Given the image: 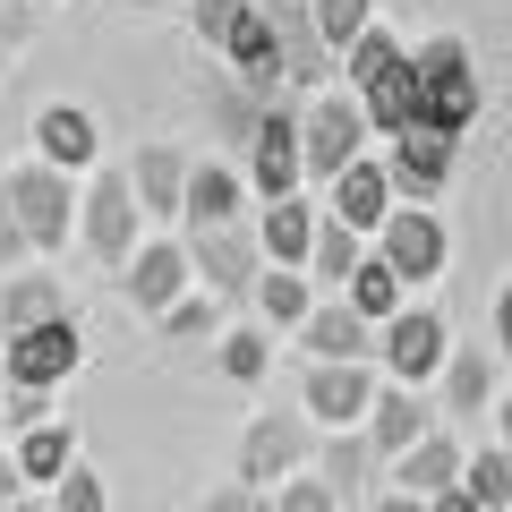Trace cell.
<instances>
[{
  "label": "cell",
  "instance_id": "ba28073f",
  "mask_svg": "<svg viewBox=\"0 0 512 512\" xmlns=\"http://www.w3.org/2000/svg\"><path fill=\"white\" fill-rule=\"evenodd\" d=\"M444 256H453V239H444V222L427 214V205H393V214L376 222V265L402 291H419V282L444 274Z\"/></svg>",
  "mask_w": 512,
  "mask_h": 512
},
{
  "label": "cell",
  "instance_id": "44dd1931",
  "mask_svg": "<svg viewBox=\"0 0 512 512\" xmlns=\"http://www.w3.org/2000/svg\"><path fill=\"white\" fill-rule=\"evenodd\" d=\"M128 188H137V214H146V222H180L188 154H180V146H137V163H128Z\"/></svg>",
  "mask_w": 512,
  "mask_h": 512
},
{
  "label": "cell",
  "instance_id": "ab89813d",
  "mask_svg": "<svg viewBox=\"0 0 512 512\" xmlns=\"http://www.w3.org/2000/svg\"><path fill=\"white\" fill-rule=\"evenodd\" d=\"M495 342H504V359H512V282H504V299H495Z\"/></svg>",
  "mask_w": 512,
  "mask_h": 512
},
{
  "label": "cell",
  "instance_id": "f35d334b",
  "mask_svg": "<svg viewBox=\"0 0 512 512\" xmlns=\"http://www.w3.org/2000/svg\"><path fill=\"white\" fill-rule=\"evenodd\" d=\"M18 495H26V478H18V461H9V444H0V512L18 504Z\"/></svg>",
  "mask_w": 512,
  "mask_h": 512
},
{
  "label": "cell",
  "instance_id": "d590c367",
  "mask_svg": "<svg viewBox=\"0 0 512 512\" xmlns=\"http://www.w3.org/2000/svg\"><path fill=\"white\" fill-rule=\"evenodd\" d=\"M197 512H265V495L239 487V478H222V487H205V495H197Z\"/></svg>",
  "mask_w": 512,
  "mask_h": 512
},
{
  "label": "cell",
  "instance_id": "d6986e66",
  "mask_svg": "<svg viewBox=\"0 0 512 512\" xmlns=\"http://www.w3.org/2000/svg\"><path fill=\"white\" fill-rule=\"evenodd\" d=\"M299 350L308 359H333V367H376V325L350 316L342 299H316L308 325H299Z\"/></svg>",
  "mask_w": 512,
  "mask_h": 512
},
{
  "label": "cell",
  "instance_id": "6da1fadb",
  "mask_svg": "<svg viewBox=\"0 0 512 512\" xmlns=\"http://www.w3.org/2000/svg\"><path fill=\"white\" fill-rule=\"evenodd\" d=\"M478 120V60L461 35H427L419 52H410V128H427V137H453Z\"/></svg>",
  "mask_w": 512,
  "mask_h": 512
},
{
  "label": "cell",
  "instance_id": "60d3db41",
  "mask_svg": "<svg viewBox=\"0 0 512 512\" xmlns=\"http://www.w3.org/2000/svg\"><path fill=\"white\" fill-rule=\"evenodd\" d=\"M495 444L512 453V393H495Z\"/></svg>",
  "mask_w": 512,
  "mask_h": 512
},
{
  "label": "cell",
  "instance_id": "b9f144b4",
  "mask_svg": "<svg viewBox=\"0 0 512 512\" xmlns=\"http://www.w3.org/2000/svg\"><path fill=\"white\" fill-rule=\"evenodd\" d=\"M367 512H427V504H410V495H393V487H384V495H367Z\"/></svg>",
  "mask_w": 512,
  "mask_h": 512
},
{
  "label": "cell",
  "instance_id": "30bf717a",
  "mask_svg": "<svg viewBox=\"0 0 512 512\" xmlns=\"http://www.w3.org/2000/svg\"><path fill=\"white\" fill-rule=\"evenodd\" d=\"M188 248V274H197V291L205 299H248L256 291V274H265V248H256V231H188L180 239Z\"/></svg>",
  "mask_w": 512,
  "mask_h": 512
},
{
  "label": "cell",
  "instance_id": "603a6c76",
  "mask_svg": "<svg viewBox=\"0 0 512 512\" xmlns=\"http://www.w3.org/2000/svg\"><path fill=\"white\" fill-rule=\"evenodd\" d=\"M444 419H478V410H495V359L478 342H453L444 350Z\"/></svg>",
  "mask_w": 512,
  "mask_h": 512
},
{
  "label": "cell",
  "instance_id": "d6a6232c",
  "mask_svg": "<svg viewBox=\"0 0 512 512\" xmlns=\"http://www.w3.org/2000/svg\"><path fill=\"white\" fill-rule=\"evenodd\" d=\"M43 512H111V487H103V470H94V461L77 453L69 470L52 478V504H43Z\"/></svg>",
  "mask_w": 512,
  "mask_h": 512
},
{
  "label": "cell",
  "instance_id": "4316f807",
  "mask_svg": "<svg viewBox=\"0 0 512 512\" xmlns=\"http://www.w3.org/2000/svg\"><path fill=\"white\" fill-rule=\"evenodd\" d=\"M308 239H316V197H274L265 205V222H256L265 265H308Z\"/></svg>",
  "mask_w": 512,
  "mask_h": 512
},
{
  "label": "cell",
  "instance_id": "ee69618b",
  "mask_svg": "<svg viewBox=\"0 0 512 512\" xmlns=\"http://www.w3.org/2000/svg\"><path fill=\"white\" fill-rule=\"evenodd\" d=\"M9 512H43V504H35V495H18V504H9Z\"/></svg>",
  "mask_w": 512,
  "mask_h": 512
},
{
  "label": "cell",
  "instance_id": "3957f363",
  "mask_svg": "<svg viewBox=\"0 0 512 512\" xmlns=\"http://www.w3.org/2000/svg\"><path fill=\"white\" fill-rule=\"evenodd\" d=\"M316 461V427H308V410H256L248 427H239V487H256V495H274L282 478H299Z\"/></svg>",
  "mask_w": 512,
  "mask_h": 512
},
{
  "label": "cell",
  "instance_id": "5bb4252c",
  "mask_svg": "<svg viewBox=\"0 0 512 512\" xmlns=\"http://www.w3.org/2000/svg\"><path fill=\"white\" fill-rule=\"evenodd\" d=\"M265 26H274V69H282V86H299V94H325L333 52L316 43V26H308V0H265Z\"/></svg>",
  "mask_w": 512,
  "mask_h": 512
},
{
  "label": "cell",
  "instance_id": "2e32d148",
  "mask_svg": "<svg viewBox=\"0 0 512 512\" xmlns=\"http://www.w3.org/2000/svg\"><path fill=\"white\" fill-rule=\"evenodd\" d=\"M316 214H333L342 231H359V239H376V222L393 214V180H384V163L376 154H359V163H342L325 180V205Z\"/></svg>",
  "mask_w": 512,
  "mask_h": 512
},
{
  "label": "cell",
  "instance_id": "ac0fdd59",
  "mask_svg": "<svg viewBox=\"0 0 512 512\" xmlns=\"http://www.w3.org/2000/svg\"><path fill=\"white\" fill-rule=\"evenodd\" d=\"M427 427H436V410H427L410 384H376V402H367V427H359V436H367V453H376V470H384V461H402Z\"/></svg>",
  "mask_w": 512,
  "mask_h": 512
},
{
  "label": "cell",
  "instance_id": "83f0119b",
  "mask_svg": "<svg viewBox=\"0 0 512 512\" xmlns=\"http://www.w3.org/2000/svg\"><path fill=\"white\" fill-rule=\"evenodd\" d=\"M256 308H265V325H282V333H299L308 325V308H316V282L299 274V265H265V274H256Z\"/></svg>",
  "mask_w": 512,
  "mask_h": 512
},
{
  "label": "cell",
  "instance_id": "7bdbcfd3",
  "mask_svg": "<svg viewBox=\"0 0 512 512\" xmlns=\"http://www.w3.org/2000/svg\"><path fill=\"white\" fill-rule=\"evenodd\" d=\"M427 512H478V504H470V495L453 487V495H436V504H427Z\"/></svg>",
  "mask_w": 512,
  "mask_h": 512
},
{
  "label": "cell",
  "instance_id": "8d00e7d4",
  "mask_svg": "<svg viewBox=\"0 0 512 512\" xmlns=\"http://www.w3.org/2000/svg\"><path fill=\"white\" fill-rule=\"evenodd\" d=\"M26 265V231H18V214H9V188H0V282Z\"/></svg>",
  "mask_w": 512,
  "mask_h": 512
},
{
  "label": "cell",
  "instance_id": "9a60e30c",
  "mask_svg": "<svg viewBox=\"0 0 512 512\" xmlns=\"http://www.w3.org/2000/svg\"><path fill=\"white\" fill-rule=\"evenodd\" d=\"M35 163H52V171H103V128H94V111L86 103H43L35 111Z\"/></svg>",
  "mask_w": 512,
  "mask_h": 512
},
{
  "label": "cell",
  "instance_id": "277c9868",
  "mask_svg": "<svg viewBox=\"0 0 512 512\" xmlns=\"http://www.w3.org/2000/svg\"><path fill=\"white\" fill-rule=\"evenodd\" d=\"M137 188H128V171H86V188H77V239H86V256L94 265H111L120 274L128 256H137Z\"/></svg>",
  "mask_w": 512,
  "mask_h": 512
},
{
  "label": "cell",
  "instance_id": "e0dca14e",
  "mask_svg": "<svg viewBox=\"0 0 512 512\" xmlns=\"http://www.w3.org/2000/svg\"><path fill=\"white\" fill-rule=\"evenodd\" d=\"M384 487L410 495V504H436V495H453V487H461V436L427 427V436L410 444L402 461H384Z\"/></svg>",
  "mask_w": 512,
  "mask_h": 512
},
{
  "label": "cell",
  "instance_id": "7a4b0ae2",
  "mask_svg": "<svg viewBox=\"0 0 512 512\" xmlns=\"http://www.w3.org/2000/svg\"><path fill=\"white\" fill-rule=\"evenodd\" d=\"M0 188H9V214H18L26 231V256H60L77 231V180L52 163H18V171H0Z\"/></svg>",
  "mask_w": 512,
  "mask_h": 512
},
{
  "label": "cell",
  "instance_id": "d4e9b609",
  "mask_svg": "<svg viewBox=\"0 0 512 512\" xmlns=\"http://www.w3.org/2000/svg\"><path fill=\"white\" fill-rule=\"evenodd\" d=\"M9 461H18L26 487H52L77 461V419H43V427H26V436H9Z\"/></svg>",
  "mask_w": 512,
  "mask_h": 512
},
{
  "label": "cell",
  "instance_id": "4dcf8cb0",
  "mask_svg": "<svg viewBox=\"0 0 512 512\" xmlns=\"http://www.w3.org/2000/svg\"><path fill=\"white\" fill-rule=\"evenodd\" d=\"M308 26H316V43H325L333 60L350 52V43L376 26V0H308Z\"/></svg>",
  "mask_w": 512,
  "mask_h": 512
},
{
  "label": "cell",
  "instance_id": "74e56055",
  "mask_svg": "<svg viewBox=\"0 0 512 512\" xmlns=\"http://www.w3.org/2000/svg\"><path fill=\"white\" fill-rule=\"evenodd\" d=\"M35 35V0H0V43H26Z\"/></svg>",
  "mask_w": 512,
  "mask_h": 512
},
{
  "label": "cell",
  "instance_id": "8992f818",
  "mask_svg": "<svg viewBox=\"0 0 512 512\" xmlns=\"http://www.w3.org/2000/svg\"><path fill=\"white\" fill-rule=\"evenodd\" d=\"M444 350H453V325H444L436 308H402V316L376 325V376L427 393V384L444 376Z\"/></svg>",
  "mask_w": 512,
  "mask_h": 512
},
{
  "label": "cell",
  "instance_id": "8fae6325",
  "mask_svg": "<svg viewBox=\"0 0 512 512\" xmlns=\"http://www.w3.org/2000/svg\"><path fill=\"white\" fill-rule=\"evenodd\" d=\"M197 291V274H188V248L180 239H137V256L120 265V299L137 316H163V308H180V299Z\"/></svg>",
  "mask_w": 512,
  "mask_h": 512
},
{
  "label": "cell",
  "instance_id": "5b68a950",
  "mask_svg": "<svg viewBox=\"0 0 512 512\" xmlns=\"http://www.w3.org/2000/svg\"><path fill=\"white\" fill-rule=\"evenodd\" d=\"M77 367H86V333H77V316H52V325L0 342V384H9V393H60Z\"/></svg>",
  "mask_w": 512,
  "mask_h": 512
},
{
  "label": "cell",
  "instance_id": "bcb514c9",
  "mask_svg": "<svg viewBox=\"0 0 512 512\" xmlns=\"http://www.w3.org/2000/svg\"><path fill=\"white\" fill-rule=\"evenodd\" d=\"M342 512H367V504H342Z\"/></svg>",
  "mask_w": 512,
  "mask_h": 512
},
{
  "label": "cell",
  "instance_id": "cb8c5ba5",
  "mask_svg": "<svg viewBox=\"0 0 512 512\" xmlns=\"http://www.w3.org/2000/svg\"><path fill=\"white\" fill-rule=\"evenodd\" d=\"M316 478L333 487V504H367V487H376V453H367V436L359 427H342V436H325L316 444V461H308Z\"/></svg>",
  "mask_w": 512,
  "mask_h": 512
},
{
  "label": "cell",
  "instance_id": "7c38bea8",
  "mask_svg": "<svg viewBox=\"0 0 512 512\" xmlns=\"http://www.w3.org/2000/svg\"><path fill=\"white\" fill-rule=\"evenodd\" d=\"M376 367H333L316 359L308 384H299V410H308V427H325V436H342V427H367V402H376Z\"/></svg>",
  "mask_w": 512,
  "mask_h": 512
},
{
  "label": "cell",
  "instance_id": "52a82bcc",
  "mask_svg": "<svg viewBox=\"0 0 512 512\" xmlns=\"http://www.w3.org/2000/svg\"><path fill=\"white\" fill-rule=\"evenodd\" d=\"M367 154V111L350 103V94H308V103H299V171H308L316 188L333 180V171L342 163H359Z\"/></svg>",
  "mask_w": 512,
  "mask_h": 512
},
{
  "label": "cell",
  "instance_id": "e575fe53",
  "mask_svg": "<svg viewBox=\"0 0 512 512\" xmlns=\"http://www.w3.org/2000/svg\"><path fill=\"white\" fill-rule=\"evenodd\" d=\"M265 512H342V504H333V487L316 470H299V478H282V487L265 495Z\"/></svg>",
  "mask_w": 512,
  "mask_h": 512
},
{
  "label": "cell",
  "instance_id": "484cf974",
  "mask_svg": "<svg viewBox=\"0 0 512 512\" xmlns=\"http://www.w3.org/2000/svg\"><path fill=\"white\" fill-rule=\"evenodd\" d=\"M359 265H367V239H359V231H342L333 214H316V239H308V265H299V274H308L316 291L342 299V282L359 274Z\"/></svg>",
  "mask_w": 512,
  "mask_h": 512
},
{
  "label": "cell",
  "instance_id": "7402d4cb",
  "mask_svg": "<svg viewBox=\"0 0 512 512\" xmlns=\"http://www.w3.org/2000/svg\"><path fill=\"white\" fill-rule=\"evenodd\" d=\"M52 316H69V291H60V274H9L0 282V342L9 333H35V325H52Z\"/></svg>",
  "mask_w": 512,
  "mask_h": 512
},
{
  "label": "cell",
  "instance_id": "4fadbf2b",
  "mask_svg": "<svg viewBox=\"0 0 512 512\" xmlns=\"http://www.w3.org/2000/svg\"><path fill=\"white\" fill-rule=\"evenodd\" d=\"M453 137H427V128H402L384 146V180H393V205H436L444 180H453Z\"/></svg>",
  "mask_w": 512,
  "mask_h": 512
},
{
  "label": "cell",
  "instance_id": "9c48e42d",
  "mask_svg": "<svg viewBox=\"0 0 512 512\" xmlns=\"http://www.w3.org/2000/svg\"><path fill=\"white\" fill-rule=\"evenodd\" d=\"M239 180H248V197H265V205H274V197H299V188H308V171H299V111H282V103L256 111Z\"/></svg>",
  "mask_w": 512,
  "mask_h": 512
},
{
  "label": "cell",
  "instance_id": "f6af8a7d",
  "mask_svg": "<svg viewBox=\"0 0 512 512\" xmlns=\"http://www.w3.org/2000/svg\"><path fill=\"white\" fill-rule=\"evenodd\" d=\"M120 9H154V0H120Z\"/></svg>",
  "mask_w": 512,
  "mask_h": 512
},
{
  "label": "cell",
  "instance_id": "1f68e13d",
  "mask_svg": "<svg viewBox=\"0 0 512 512\" xmlns=\"http://www.w3.org/2000/svg\"><path fill=\"white\" fill-rule=\"evenodd\" d=\"M214 367H222V376H231V384H265V376H274V333H256V325H239V333H214Z\"/></svg>",
  "mask_w": 512,
  "mask_h": 512
},
{
  "label": "cell",
  "instance_id": "ffe728a7",
  "mask_svg": "<svg viewBox=\"0 0 512 512\" xmlns=\"http://www.w3.org/2000/svg\"><path fill=\"white\" fill-rule=\"evenodd\" d=\"M239 205H248L239 163H188V197H180V222H188V231H231Z\"/></svg>",
  "mask_w": 512,
  "mask_h": 512
},
{
  "label": "cell",
  "instance_id": "836d02e7",
  "mask_svg": "<svg viewBox=\"0 0 512 512\" xmlns=\"http://www.w3.org/2000/svg\"><path fill=\"white\" fill-rule=\"evenodd\" d=\"M154 325H163L171 342H214V333H222V299H205V291H188L180 308H163V316H154Z\"/></svg>",
  "mask_w": 512,
  "mask_h": 512
},
{
  "label": "cell",
  "instance_id": "f546056e",
  "mask_svg": "<svg viewBox=\"0 0 512 512\" xmlns=\"http://www.w3.org/2000/svg\"><path fill=\"white\" fill-rule=\"evenodd\" d=\"M342 308H350V316H367V325H384V316H402V308H410V291H402L393 274H384L376 256H367L359 274L342 282Z\"/></svg>",
  "mask_w": 512,
  "mask_h": 512
},
{
  "label": "cell",
  "instance_id": "f1b7e54d",
  "mask_svg": "<svg viewBox=\"0 0 512 512\" xmlns=\"http://www.w3.org/2000/svg\"><path fill=\"white\" fill-rule=\"evenodd\" d=\"M461 495H470L478 512H512V453H504V444L461 453Z\"/></svg>",
  "mask_w": 512,
  "mask_h": 512
}]
</instances>
